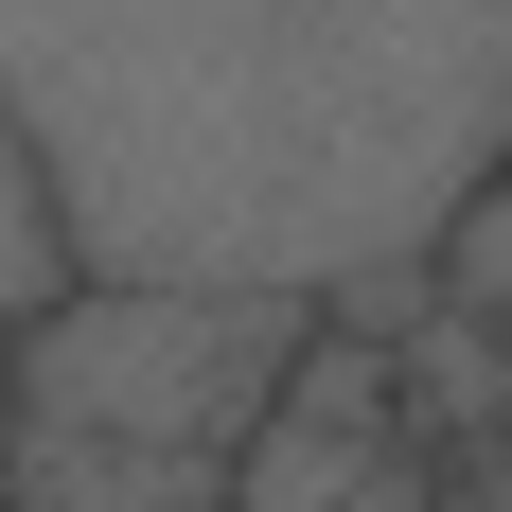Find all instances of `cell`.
Instances as JSON below:
<instances>
[{
    "instance_id": "6da1fadb",
    "label": "cell",
    "mask_w": 512,
    "mask_h": 512,
    "mask_svg": "<svg viewBox=\"0 0 512 512\" xmlns=\"http://www.w3.org/2000/svg\"><path fill=\"white\" fill-rule=\"evenodd\" d=\"M0 89L89 283L389 301L512 195V0H0Z\"/></svg>"
},
{
    "instance_id": "7a4b0ae2",
    "label": "cell",
    "mask_w": 512,
    "mask_h": 512,
    "mask_svg": "<svg viewBox=\"0 0 512 512\" xmlns=\"http://www.w3.org/2000/svg\"><path fill=\"white\" fill-rule=\"evenodd\" d=\"M301 336H318V318H283V301H159V283H89L53 336H18V477L71 495L89 460H124L159 512H212V477H230L248 407L301 371Z\"/></svg>"
}]
</instances>
